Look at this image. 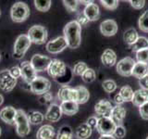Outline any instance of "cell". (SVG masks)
<instances>
[{
    "mask_svg": "<svg viewBox=\"0 0 148 139\" xmlns=\"http://www.w3.org/2000/svg\"><path fill=\"white\" fill-rule=\"evenodd\" d=\"M76 92H77V100L76 103L77 104H84L89 100L90 94L89 91L86 87L84 86H78L75 88Z\"/></svg>",
    "mask_w": 148,
    "mask_h": 139,
    "instance_id": "27",
    "label": "cell"
},
{
    "mask_svg": "<svg viewBox=\"0 0 148 139\" xmlns=\"http://www.w3.org/2000/svg\"><path fill=\"white\" fill-rule=\"evenodd\" d=\"M100 31L105 36H114L118 32V24L114 20H106L101 22Z\"/></svg>",
    "mask_w": 148,
    "mask_h": 139,
    "instance_id": "15",
    "label": "cell"
},
{
    "mask_svg": "<svg viewBox=\"0 0 148 139\" xmlns=\"http://www.w3.org/2000/svg\"><path fill=\"white\" fill-rule=\"evenodd\" d=\"M58 98L62 102L74 101L77 100V92L75 88H71L68 86H62L58 91Z\"/></svg>",
    "mask_w": 148,
    "mask_h": 139,
    "instance_id": "16",
    "label": "cell"
},
{
    "mask_svg": "<svg viewBox=\"0 0 148 139\" xmlns=\"http://www.w3.org/2000/svg\"><path fill=\"white\" fill-rule=\"evenodd\" d=\"M98 119L99 118H97L96 116H92V117H90L89 119L87 120V124L89 125V126L92 128V129H94V128H96L97 126V122H98Z\"/></svg>",
    "mask_w": 148,
    "mask_h": 139,
    "instance_id": "46",
    "label": "cell"
},
{
    "mask_svg": "<svg viewBox=\"0 0 148 139\" xmlns=\"http://www.w3.org/2000/svg\"><path fill=\"white\" fill-rule=\"evenodd\" d=\"M132 102L134 106L140 108L141 106H143L145 103L148 102V92L143 89L136 90L133 93Z\"/></svg>",
    "mask_w": 148,
    "mask_h": 139,
    "instance_id": "22",
    "label": "cell"
},
{
    "mask_svg": "<svg viewBox=\"0 0 148 139\" xmlns=\"http://www.w3.org/2000/svg\"><path fill=\"white\" fill-rule=\"evenodd\" d=\"M101 61L104 66L110 68L117 63V55L112 49H106L101 56Z\"/></svg>",
    "mask_w": 148,
    "mask_h": 139,
    "instance_id": "21",
    "label": "cell"
},
{
    "mask_svg": "<svg viewBox=\"0 0 148 139\" xmlns=\"http://www.w3.org/2000/svg\"><path fill=\"white\" fill-rule=\"evenodd\" d=\"M130 3H131L132 7L135 9H141L145 7V1H143V0H142V1L141 0H138V1H132V0H131Z\"/></svg>",
    "mask_w": 148,
    "mask_h": 139,
    "instance_id": "47",
    "label": "cell"
},
{
    "mask_svg": "<svg viewBox=\"0 0 148 139\" xmlns=\"http://www.w3.org/2000/svg\"><path fill=\"white\" fill-rule=\"evenodd\" d=\"M52 98H53V96L51 95L49 92H47V93H45V94L42 95L40 96L39 100H40V102H41L42 104H45V103H47V102L52 100Z\"/></svg>",
    "mask_w": 148,
    "mask_h": 139,
    "instance_id": "45",
    "label": "cell"
},
{
    "mask_svg": "<svg viewBox=\"0 0 148 139\" xmlns=\"http://www.w3.org/2000/svg\"><path fill=\"white\" fill-rule=\"evenodd\" d=\"M28 37L32 43L36 45H43L47 40V30L42 25H34L28 31Z\"/></svg>",
    "mask_w": 148,
    "mask_h": 139,
    "instance_id": "5",
    "label": "cell"
},
{
    "mask_svg": "<svg viewBox=\"0 0 148 139\" xmlns=\"http://www.w3.org/2000/svg\"><path fill=\"white\" fill-rule=\"evenodd\" d=\"M17 115V110L15 108L11 106H8L3 108L0 110V119L4 122L8 124H14L15 123V118Z\"/></svg>",
    "mask_w": 148,
    "mask_h": 139,
    "instance_id": "18",
    "label": "cell"
},
{
    "mask_svg": "<svg viewBox=\"0 0 148 139\" xmlns=\"http://www.w3.org/2000/svg\"><path fill=\"white\" fill-rule=\"evenodd\" d=\"M32 42L27 34H21L18 36V38L14 44V58L17 59H21L24 57L27 50L30 48Z\"/></svg>",
    "mask_w": 148,
    "mask_h": 139,
    "instance_id": "4",
    "label": "cell"
},
{
    "mask_svg": "<svg viewBox=\"0 0 148 139\" xmlns=\"http://www.w3.org/2000/svg\"><path fill=\"white\" fill-rule=\"evenodd\" d=\"M139 112H140L141 117L143 120H148V102L139 108Z\"/></svg>",
    "mask_w": 148,
    "mask_h": 139,
    "instance_id": "43",
    "label": "cell"
},
{
    "mask_svg": "<svg viewBox=\"0 0 148 139\" xmlns=\"http://www.w3.org/2000/svg\"><path fill=\"white\" fill-rule=\"evenodd\" d=\"M28 119H29L30 123L40 124L41 122H43L45 116L41 112H39V111H31V112L28 114Z\"/></svg>",
    "mask_w": 148,
    "mask_h": 139,
    "instance_id": "32",
    "label": "cell"
},
{
    "mask_svg": "<svg viewBox=\"0 0 148 139\" xmlns=\"http://www.w3.org/2000/svg\"><path fill=\"white\" fill-rule=\"evenodd\" d=\"M132 75L135 78H138L139 80L143 77L148 75V65L141 62H136L133 67Z\"/></svg>",
    "mask_w": 148,
    "mask_h": 139,
    "instance_id": "25",
    "label": "cell"
},
{
    "mask_svg": "<svg viewBox=\"0 0 148 139\" xmlns=\"http://www.w3.org/2000/svg\"><path fill=\"white\" fill-rule=\"evenodd\" d=\"M30 62L36 72H44L47 71L50 63L52 62V59H51V58L47 57V56L35 54L34 56H32Z\"/></svg>",
    "mask_w": 148,
    "mask_h": 139,
    "instance_id": "10",
    "label": "cell"
},
{
    "mask_svg": "<svg viewBox=\"0 0 148 139\" xmlns=\"http://www.w3.org/2000/svg\"><path fill=\"white\" fill-rule=\"evenodd\" d=\"M136 58L138 60V62L148 65V48L136 52Z\"/></svg>",
    "mask_w": 148,
    "mask_h": 139,
    "instance_id": "38",
    "label": "cell"
},
{
    "mask_svg": "<svg viewBox=\"0 0 148 139\" xmlns=\"http://www.w3.org/2000/svg\"><path fill=\"white\" fill-rule=\"evenodd\" d=\"M67 46L68 44L66 40H65L64 36H59L54 40L49 41L46 44V50L51 54H58L62 52L65 48H67Z\"/></svg>",
    "mask_w": 148,
    "mask_h": 139,
    "instance_id": "12",
    "label": "cell"
},
{
    "mask_svg": "<svg viewBox=\"0 0 148 139\" xmlns=\"http://www.w3.org/2000/svg\"><path fill=\"white\" fill-rule=\"evenodd\" d=\"M138 26L140 30L143 32H148V9L143 12L139 18Z\"/></svg>",
    "mask_w": 148,
    "mask_h": 139,
    "instance_id": "33",
    "label": "cell"
},
{
    "mask_svg": "<svg viewBox=\"0 0 148 139\" xmlns=\"http://www.w3.org/2000/svg\"><path fill=\"white\" fill-rule=\"evenodd\" d=\"M92 129L86 122L81 124L76 129V137L78 139H87L91 136Z\"/></svg>",
    "mask_w": 148,
    "mask_h": 139,
    "instance_id": "26",
    "label": "cell"
},
{
    "mask_svg": "<svg viewBox=\"0 0 148 139\" xmlns=\"http://www.w3.org/2000/svg\"><path fill=\"white\" fill-rule=\"evenodd\" d=\"M0 15H1V11H0Z\"/></svg>",
    "mask_w": 148,
    "mask_h": 139,
    "instance_id": "54",
    "label": "cell"
},
{
    "mask_svg": "<svg viewBox=\"0 0 148 139\" xmlns=\"http://www.w3.org/2000/svg\"><path fill=\"white\" fill-rule=\"evenodd\" d=\"M52 2L50 0H35L34 1V6L37 10L42 11V12H46L49 10Z\"/></svg>",
    "mask_w": 148,
    "mask_h": 139,
    "instance_id": "34",
    "label": "cell"
},
{
    "mask_svg": "<svg viewBox=\"0 0 148 139\" xmlns=\"http://www.w3.org/2000/svg\"><path fill=\"white\" fill-rule=\"evenodd\" d=\"M0 136H1V128H0Z\"/></svg>",
    "mask_w": 148,
    "mask_h": 139,
    "instance_id": "52",
    "label": "cell"
},
{
    "mask_svg": "<svg viewBox=\"0 0 148 139\" xmlns=\"http://www.w3.org/2000/svg\"><path fill=\"white\" fill-rule=\"evenodd\" d=\"M131 48L133 52H138V51H140V50L148 48V39L143 36L139 37L135 43L132 45H131Z\"/></svg>",
    "mask_w": 148,
    "mask_h": 139,
    "instance_id": "29",
    "label": "cell"
},
{
    "mask_svg": "<svg viewBox=\"0 0 148 139\" xmlns=\"http://www.w3.org/2000/svg\"><path fill=\"white\" fill-rule=\"evenodd\" d=\"M146 139H148V136H147V137H146Z\"/></svg>",
    "mask_w": 148,
    "mask_h": 139,
    "instance_id": "55",
    "label": "cell"
},
{
    "mask_svg": "<svg viewBox=\"0 0 148 139\" xmlns=\"http://www.w3.org/2000/svg\"><path fill=\"white\" fill-rule=\"evenodd\" d=\"M104 90L106 93H113L116 89H117V83L113 80H106L102 83Z\"/></svg>",
    "mask_w": 148,
    "mask_h": 139,
    "instance_id": "37",
    "label": "cell"
},
{
    "mask_svg": "<svg viewBox=\"0 0 148 139\" xmlns=\"http://www.w3.org/2000/svg\"><path fill=\"white\" fill-rule=\"evenodd\" d=\"M72 130L68 125H64L58 130L57 139H72Z\"/></svg>",
    "mask_w": 148,
    "mask_h": 139,
    "instance_id": "31",
    "label": "cell"
},
{
    "mask_svg": "<svg viewBox=\"0 0 148 139\" xmlns=\"http://www.w3.org/2000/svg\"><path fill=\"white\" fill-rule=\"evenodd\" d=\"M68 70L69 69L67 68V66L61 60L52 59V62L50 63L47 69V72L48 75L55 79V80H59V79L66 76Z\"/></svg>",
    "mask_w": 148,
    "mask_h": 139,
    "instance_id": "6",
    "label": "cell"
},
{
    "mask_svg": "<svg viewBox=\"0 0 148 139\" xmlns=\"http://www.w3.org/2000/svg\"><path fill=\"white\" fill-rule=\"evenodd\" d=\"M95 77H96L95 72L92 69H90V68H88L86 71L83 72L82 75V81L84 82V83H92L95 80Z\"/></svg>",
    "mask_w": 148,
    "mask_h": 139,
    "instance_id": "35",
    "label": "cell"
},
{
    "mask_svg": "<svg viewBox=\"0 0 148 139\" xmlns=\"http://www.w3.org/2000/svg\"><path fill=\"white\" fill-rule=\"evenodd\" d=\"M117 125L110 118L101 117L98 119L96 130L101 136H113Z\"/></svg>",
    "mask_w": 148,
    "mask_h": 139,
    "instance_id": "8",
    "label": "cell"
},
{
    "mask_svg": "<svg viewBox=\"0 0 148 139\" xmlns=\"http://www.w3.org/2000/svg\"><path fill=\"white\" fill-rule=\"evenodd\" d=\"M16 85L17 80L10 75L9 70L0 71V89L5 92H10L14 89Z\"/></svg>",
    "mask_w": 148,
    "mask_h": 139,
    "instance_id": "9",
    "label": "cell"
},
{
    "mask_svg": "<svg viewBox=\"0 0 148 139\" xmlns=\"http://www.w3.org/2000/svg\"><path fill=\"white\" fill-rule=\"evenodd\" d=\"M21 77L28 85H31L32 82L37 77V72L32 66L30 61H23L21 64Z\"/></svg>",
    "mask_w": 148,
    "mask_h": 139,
    "instance_id": "13",
    "label": "cell"
},
{
    "mask_svg": "<svg viewBox=\"0 0 148 139\" xmlns=\"http://www.w3.org/2000/svg\"><path fill=\"white\" fill-rule=\"evenodd\" d=\"M63 34L69 48L76 49L80 46L82 41V27L76 21H71L67 23L64 27Z\"/></svg>",
    "mask_w": 148,
    "mask_h": 139,
    "instance_id": "1",
    "label": "cell"
},
{
    "mask_svg": "<svg viewBox=\"0 0 148 139\" xmlns=\"http://www.w3.org/2000/svg\"><path fill=\"white\" fill-rule=\"evenodd\" d=\"M119 94L122 97L124 102H130V101H132V96H133L132 88L129 85H124L120 88V91Z\"/></svg>",
    "mask_w": 148,
    "mask_h": 139,
    "instance_id": "30",
    "label": "cell"
},
{
    "mask_svg": "<svg viewBox=\"0 0 148 139\" xmlns=\"http://www.w3.org/2000/svg\"><path fill=\"white\" fill-rule=\"evenodd\" d=\"M51 88V83L48 79L42 76H37L30 85L31 91L35 95L42 96L49 92Z\"/></svg>",
    "mask_w": 148,
    "mask_h": 139,
    "instance_id": "7",
    "label": "cell"
},
{
    "mask_svg": "<svg viewBox=\"0 0 148 139\" xmlns=\"http://www.w3.org/2000/svg\"><path fill=\"white\" fill-rule=\"evenodd\" d=\"M60 109H61L62 113L66 114L68 116H72L78 112L79 106L76 102H74V101L62 102L61 105H60Z\"/></svg>",
    "mask_w": 148,
    "mask_h": 139,
    "instance_id": "24",
    "label": "cell"
},
{
    "mask_svg": "<svg viewBox=\"0 0 148 139\" xmlns=\"http://www.w3.org/2000/svg\"><path fill=\"white\" fill-rule=\"evenodd\" d=\"M113 107L108 100L102 99L98 101L95 106V110L97 115L101 116V117L110 118L111 111H112Z\"/></svg>",
    "mask_w": 148,
    "mask_h": 139,
    "instance_id": "14",
    "label": "cell"
},
{
    "mask_svg": "<svg viewBox=\"0 0 148 139\" xmlns=\"http://www.w3.org/2000/svg\"><path fill=\"white\" fill-rule=\"evenodd\" d=\"M3 102H4V97L1 94H0V106L3 104Z\"/></svg>",
    "mask_w": 148,
    "mask_h": 139,
    "instance_id": "51",
    "label": "cell"
},
{
    "mask_svg": "<svg viewBox=\"0 0 148 139\" xmlns=\"http://www.w3.org/2000/svg\"><path fill=\"white\" fill-rule=\"evenodd\" d=\"M138 38H139L138 32L134 28H130L127 31H125L123 34V40L129 45H132L137 41Z\"/></svg>",
    "mask_w": 148,
    "mask_h": 139,
    "instance_id": "28",
    "label": "cell"
},
{
    "mask_svg": "<svg viewBox=\"0 0 148 139\" xmlns=\"http://www.w3.org/2000/svg\"><path fill=\"white\" fill-rule=\"evenodd\" d=\"M9 73H10V75L15 78L16 80L18 78L21 77V68L18 67V66H13L9 69Z\"/></svg>",
    "mask_w": 148,
    "mask_h": 139,
    "instance_id": "44",
    "label": "cell"
},
{
    "mask_svg": "<svg viewBox=\"0 0 148 139\" xmlns=\"http://www.w3.org/2000/svg\"><path fill=\"white\" fill-rule=\"evenodd\" d=\"M30 16V8L24 2H16L10 9V17L14 22L25 21Z\"/></svg>",
    "mask_w": 148,
    "mask_h": 139,
    "instance_id": "2",
    "label": "cell"
},
{
    "mask_svg": "<svg viewBox=\"0 0 148 139\" xmlns=\"http://www.w3.org/2000/svg\"><path fill=\"white\" fill-rule=\"evenodd\" d=\"M114 101H115V103L117 104V105H121L124 103V101L122 99V97L120 96L119 94H117L115 96H114Z\"/></svg>",
    "mask_w": 148,
    "mask_h": 139,
    "instance_id": "49",
    "label": "cell"
},
{
    "mask_svg": "<svg viewBox=\"0 0 148 139\" xmlns=\"http://www.w3.org/2000/svg\"><path fill=\"white\" fill-rule=\"evenodd\" d=\"M99 139H116L113 136H101Z\"/></svg>",
    "mask_w": 148,
    "mask_h": 139,
    "instance_id": "50",
    "label": "cell"
},
{
    "mask_svg": "<svg viewBox=\"0 0 148 139\" xmlns=\"http://www.w3.org/2000/svg\"><path fill=\"white\" fill-rule=\"evenodd\" d=\"M135 63L136 62L132 58L130 57L124 58L117 63V66H116L117 72L121 76H125V77L131 76Z\"/></svg>",
    "mask_w": 148,
    "mask_h": 139,
    "instance_id": "11",
    "label": "cell"
},
{
    "mask_svg": "<svg viewBox=\"0 0 148 139\" xmlns=\"http://www.w3.org/2000/svg\"><path fill=\"white\" fill-rule=\"evenodd\" d=\"M15 124L17 126L16 131H17L18 136L24 137L30 133L31 127H30L29 119H28V115L22 109L17 110V115L15 118Z\"/></svg>",
    "mask_w": 148,
    "mask_h": 139,
    "instance_id": "3",
    "label": "cell"
},
{
    "mask_svg": "<svg viewBox=\"0 0 148 139\" xmlns=\"http://www.w3.org/2000/svg\"><path fill=\"white\" fill-rule=\"evenodd\" d=\"M85 17L88 19L89 21H95L99 19L100 16V11H99V7L94 2L88 4L85 7L84 10H83Z\"/></svg>",
    "mask_w": 148,
    "mask_h": 139,
    "instance_id": "20",
    "label": "cell"
},
{
    "mask_svg": "<svg viewBox=\"0 0 148 139\" xmlns=\"http://www.w3.org/2000/svg\"><path fill=\"white\" fill-rule=\"evenodd\" d=\"M139 85L141 86L143 90L148 91V75L143 77L142 79L139 80Z\"/></svg>",
    "mask_w": 148,
    "mask_h": 139,
    "instance_id": "48",
    "label": "cell"
},
{
    "mask_svg": "<svg viewBox=\"0 0 148 139\" xmlns=\"http://www.w3.org/2000/svg\"><path fill=\"white\" fill-rule=\"evenodd\" d=\"M78 3H79V1H76V0H64L63 1L64 6L66 7V8L71 12H74L77 10Z\"/></svg>",
    "mask_w": 148,
    "mask_h": 139,
    "instance_id": "40",
    "label": "cell"
},
{
    "mask_svg": "<svg viewBox=\"0 0 148 139\" xmlns=\"http://www.w3.org/2000/svg\"><path fill=\"white\" fill-rule=\"evenodd\" d=\"M126 109L124 108L121 105H117L113 107L112 111H111V115H110V119L113 120L114 123L117 125H121L123 122V120L126 117Z\"/></svg>",
    "mask_w": 148,
    "mask_h": 139,
    "instance_id": "17",
    "label": "cell"
},
{
    "mask_svg": "<svg viewBox=\"0 0 148 139\" xmlns=\"http://www.w3.org/2000/svg\"><path fill=\"white\" fill-rule=\"evenodd\" d=\"M88 69V66L85 62L82 61H79L77 62L73 67V73L77 76H82L83 72H84L86 70Z\"/></svg>",
    "mask_w": 148,
    "mask_h": 139,
    "instance_id": "36",
    "label": "cell"
},
{
    "mask_svg": "<svg viewBox=\"0 0 148 139\" xmlns=\"http://www.w3.org/2000/svg\"><path fill=\"white\" fill-rule=\"evenodd\" d=\"M101 4L103 5V7L109 10H114L118 7L119 2L118 0H101Z\"/></svg>",
    "mask_w": 148,
    "mask_h": 139,
    "instance_id": "39",
    "label": "cell"
},
{
    "mask_svg": "<svg viewBox=\"0 0 148 139\" xmlns=\"http://www.w3.org/2000/svg\"><path fill=\"white\" fill-rule=\"evenodd\" d=\"M61 115L62 111L60 109V106L57 104H52L49 106V108L45 115V118L50 122H57L61 118Z\"/></svg>",
    "mask_w": 148,
    "mask_h": 139,
    "instance_id": "19",
    "label": "cell"
},
{
    "mask_svg": "<svg viewBox=\"0 0 148 139\" xmlns=\"http://www.w3.org/2000/svg\"><path fill=\"white\" fill-rule=\"evenodd\" d=\"M0 60H1V53H0Z\"/></svg>",
    "mask_w": 148,
    "mask_h": 139,
    "instance_id": "53",
    "label": "cell"
},
{
    "mask_svg": "<svg viewBox=\"0 0 148 139\" xmlns=\"http://www.w3.org/2000/svg\"><path fill=\"white\" fill-rule=\"evenodd\" d=\"M76 21L78 22V24L80 25L81 27L84 26V25H87L88 22H89V21H88V19L85 17L84 13H83V12H80V13L78 14Z\"/></svg>",
    "mask_w": 148,
    "mask_h": 139,
    "instance_id": "42",
    "label": "cell"
},
{
    "mask_svg": "<svg viewBox=\"0 0 148 139\" xmlns=\"http://www.w3.org/2000/svg\"><path fill=\"white\" fill-rule=\"evenodd\" d=\"M114 136L118 138H123L125 136H126V129H125L124 126H122V125H118V126L116 127Z\"/></svg>",
    "mask_w": 148,
    "mask_h": 139,
    "instance_id": "41",
    "label": "cell"
},
{
    "mask_svg": "<svg viewBox=\"0 0 148 139\" xmlns=\"http://www.w3.org/2000/svg\"><path fill=\"white\" fill-rule=\"evenodd\" d=\"M55 136V129L49 124L43 125L36 133L37 139H53Z\"/></svg>",
    "mask_w": 148,
    "mask_h": 139,
    "instance_id": "23",
    "label": "cell"
}]
</instances>
